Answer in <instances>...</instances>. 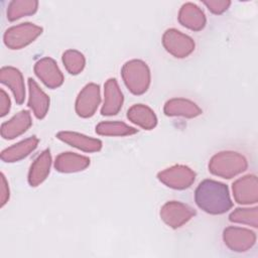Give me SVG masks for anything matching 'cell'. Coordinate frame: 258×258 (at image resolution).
<instances>
[{"mask_svg":"<svg viewBox=\"0 0 258 258\" xmlns=\"http://www.w3.org/2000/svg\"><path fill=\"white\" fill-rule=\"evenodd\" d=\"M90 165V158L75 152H61L54 160V168L58 172L71 173L86 169Z\"/></svg>","mask_w":258,"mask_h":258,"instance_id":"19","label":"cell"},{"mask_svg":"<svg viewBox=\"0 0 258 258\" xmlns=\"http://www.w3.org/2000/svg\"><path fill=\"white\" fill-rule=\"evenodd\" d=\"M101 103L100 87L95 83L87 84L79 93L75 110L78 116L82 118L92 117Z\"/></svg>","mask_w":258,"mask_h":258,"instance_id":"8","label":"cell"},{"mask_svg":"<svg viewBox=\"0 0 258 258\" xmlns=\"http://www.w3.org/2000/svg\"><path fill=\"white\" fill-rule=\"evenodd\" d=\"M229 221L232 223L244 224V225L257 228L258 227V209L257 207L238 208L230 214Z\"/></svg>","mask_w":258,"mask_h":258,"instance_id":"25","label":"cell"},{"mask_svg":"<svg viewBox=\"0 0 258 258\" xmlns=\"http://www.w3.org/2000/svg\"><path fill=\"white\" fill-rule=\"evenodd\" d=\"M0 82L7 86L15 99V102L20 105L25 99V86L21 72L13 67H3L0 71Z\"/></svg>","mask_w":258,"mask_h":258,"instance_id":"14","label":"cell"},{"mask_svg":"<svg viewBox=\"0 0 258 258\" xmlns=\"http://www.w3.org/2000/svg\"><path fill=\"white\" fill-rule=\"evenodd\" d=\"M178 22L194 31L202 30L207 23V18L204 11L196 4L184 3L178 12Z\"/></svg>","mask_w":258,"mask_h":258,"instance_id":"17","label":"cell"},{"mask_svg":"<svg viewBox=\"0 0 258 258\" xmlns=\"http://www.w3.org/2000/svg\"><path fill=\"white\" fill-rule=\"evenodd\" d=\"M34 73L37 78L49 89H56L63 84L64 78L56 61L45 56L37 60L34 64Z\"/></svg>","mask_w":258,"mask_h":258,"instance_id":"10","label":"cell"},{"mask_svg":"<svg viewBox=\"0 0 258 258\" xmlns=\"http://www.w3.org/2000/svg\"><path fill=\"white\" fill-rule=\"evenodd\" d=\"M157 178L173 189H185L196 180V172L186 165L176 164L158 172Z\"/></svg>","mask_w":258,"mask_h":258,"instance_id":"5","label":"cell"},{"mask_svg":"<svg viewBox=\"0 0 258 258\" xmlns=\"http://www.w3.org/2000/svg\"><path fill=\"white\" fill-rule=\"evenodd\" d=\"M51 166V154L49 149H44L32 162L28 172V183L37 186L42 183L49 174Z\"/></svg>","mask_w":258,"mask_h":258,"instance_id":"20","label":"cell"},{"mask_svg":"<svg viewBox=\"0 0 258 258\" xmlns=\"http://www.w3.org/2000/svg\"><path fill=\"white\" fill-rule=\"evenodd\" d=\"M56 138L85 152H98L102 149L103 145L100 139L74 131H60L56 134Z\"/></svg>","mask_w":258,"mask_h":258,"instance_id":"13","label":"cell"},{"mask_svg":"<svg viewBox=\"0 0 258 258\" xmlns=\"http://www.w3.org/2000/svg\"><path fill=\"white\" fill-rule=\"evenodd\" d=\"M127 118L145 130H151L157 125V117L154 111L143 104L131 106L127 111Z\"/></svg>","mask_w":258,"mask_h":258,"instance_id":"22","label":"cell"},{"mask_svg":"<svg viewBox=\"0 0 258 258\" xmlns=\"http://www.w3.org/2000/svg\"><path fill=\"white\" fill-rule=\"evenodd\" d=\"M9 186L8 182L5 178L4 173H1V185H0V202H1V207H4V205L8 202L9 200Z\"/></svg>","mask_w":258,"mask_h":258,"instance_id":"29","label":"cell"},{"mask_svg":"<svg viewBox=\"0 0 258 258\" xmlns=\"http://www.w3.org/2000/svg\"><path fill=\"white\" fill-rule=\"evenodd\" d=\"M234 200L241 205H251L258 202V181L255 174L244 175L232 184Z\"/></svg>","mask_w":258,"mask_h":258,"instance_id":"11","label":"cell"},{"mask_svg":"<svg viewBox=\"0 0 258 258\" xmlns=\"http://www.w3.org/2000/svg\"><path fill=\"white\" fill-rule=\"evenodd\" d=\"M38 142L39 140L36 136L28 137L2 150L0 157L4 162L19 161L27 157L32 151H34L38 145Z\"/></svg>","mask_w":258,"mask_h":258,"instance_id":"21","label":"cell"},{"mask_svg":"<svg viewBox=\"0 0 258 258\" xmlns=\"http://www.w3.org/2000/svg\"><path fill=\"white\" fill-rule=\"evenodd\" d=\"M162 44L167 52L177 58L188 56L196 47L194 39L175 28L167 29L162 35Z\"/></svg>","mask_w":258,"mask_h":258,"instance_id":"6","label":"cell"},{"mask_svg":"<svg viewBox=\"0 0 258 258\" xmlns=\"http://www.w3.org/2000/svg\"><path fill=\"white\" fill-rule=\"evenodd\" d=\"M96 133L102 136H130L138 132L137 129L121 121H104L96 126Z\"/></svg>","mask_w":258,"mask_h":258,"instance_id":"24","label":"cell"},{"mask_svg":"<svg viewBox=\"0 0 258 258\" xmlns=\"http://www.w3.org/2000/svg\"><path fill=\"white\" fill-rule=\"evenodd\" d=\"M203 4L214 14H222L224 13L231 5V1L229 0H208L203 1Z\"/></svg>","mask_w":258,"mask_h":258,"instance_id":"27","label":"cell"},{"mask_svg":"<svg viewBox=\"0 0 258 258\" xmlns=\"http://www.w3.org/2000/svg\"><path fill=\"white\" fill-rule=\"evenodd\" d=\"M123 94L116 79H108L104 85V103L101 109L103 116H113L119 113L123 105Z\"/></svg>","mask_w":258,"mask_h":258,"instance_id":"12","label":"cell"},{"mask_svg":"<svg viewBox=\"0 0 258 258\" xmlns=\"http://www.w3.org/2000/svg\"><path fill=\"white\" fill-rule=\"evenodd\" d=\"M195 202L201 210L211 215L225 214L233 207L227 184L214 179H205L199 183Z\"/></svg>","mask_w":258,"mask_h":258,"instance_id":"1","label":"cell"},{"mask_svg":"<svg viewBox=\"0 0 258 258\" xmlns=\"http://www.w3.org/2000/svg\"><path fill=\"white\" fill-rule=\"evenodd\" d=\"M38 9V1L36 0H13L9 2L7 7V19L15 21L24 16L34 14Z\"/></svg>","mask_w":258,"mask_h":258,"instance_id":"23","label":"cell"},{"mask_svg":"<svg viewBox=\"0 0 258 258\" xmlns=\"http://www.w3.org/2000/svg\"><path fill=\"white\" fill-rule=\"evenodd\" d=\"M121 76L127 89L134 95L144 94L150 86V70L141 59L126 61L122 67Z\"/></svg>","mask_w":258,"mask_h":258,"instance_id":"3","label":"cell"},{"mask_svg":"<svg viewBox=\"0 0 258 258\" xmlns=\"http://www.w3.org/2000/svg\"><path fill=\"white\" fill-rule=\"evenodd\" d=\"M62 63L71 75H78L84 70L86 58L79 50L68 49L62 53Z\"/></svg>","mask_w":258,"mask_h":258,"instance_id":"26","label":"cell"},{"mask_svg":"<svg viewBox=\"0 0 258 258\" xmlns=\"http://www.w3.org/2000/svg\"><path fill=\"white\" fill-rule=\"evenodd\" d=\"M42 27L34 23H20L9 27L4 32L3 41L10 49H21L33 42L42 33Z\"/></svg>","mask_w":258,"mask_h":258,"instance_id":"4","label":"cell"},{"mask_svg":"<svg viewBox=\"0 0 258 258\" xmlns=\"http://www.w3.org/2000/svg\"><path fill=\"white\" fill-rule=\"evenodd\" d=\"M247 167V159L235 151L218 152L209 162V170L212 174L227 179L242 173Z\"/></svg>","mask_w":258,"mask_h":258,"instance_id":"2","label":"cell"},{"mask_svg":"<svg viewBox=\"0 0 258 258\" xmlns=\"http://www.w3.org/2000/svg\"><path fill=\"white\" fill-rule=\"evenodd\" d=\"M163 112L169 117L196 118L203 113V110L192 101L184 98H173L168 100L163 107Z\"/></svg>","mask_w":258,"mask_h":258,"instance_id":"16","label":"cell"},{"mask_svg":"<svg viewBox=\"0 0 258 258\" xmlns=\"http://www.w3.org/2000/svg\"><path fill=\"white\" fill-rule=\"evenodd\" d=\"M28 91L29 97L27 106L32 110L34 116L37 119H43L49 109V97L31 78L28 79Z\"/></svg>","mask_w":258,"mask_h":258,"instance_id":"18","label":"cell"},{"mask_svg":"<svg viewBox=\"0 0 258 258\" xmlns=\"http://www.w3.org/2000/svg\"><path fill=\"white\" fill-rule=\"evenodd\" d=\"M159 215L168 227L177 229L186 224L196 215V210L181 202L169 201L161 207Z\"/></svg>","mask_w":258,"mask_h":258,"instance_id":"7","label":"cell"},{"mask_svg":"<svg viewBox=\"0 0 258 258\" xmlns=\"http://www.w3.org/2000/svg\"><path fill=\"white\" fill-rule=\"evenodd\" d=\"M10 107H11L10 98L7 95V93L3 89H1L0 90V116L4 117L5 115H7L10 110Z\"/></svg>","mask_w":258,"mask_h":258,"instance_id":"28","label":"cell"},{"mask_svg":"<svg viewBox=\"0 0 258 258\" xmlns=\"http://www.w3.org/2000/svg\"><path fill=\"white\" fill-rule=\"evenodd\" d=\"M225 245L232 251L245 252L251 249L256 242V234L246 228L230 226L223 232Z\"/></svg>","mask_w":258,"mask_h":258,"instance_id":"9","label":"cell"},{"mask_svg":"<svg viewBox=\"0 0 258 258\" xmlns=\"http://www.w3.org/2000/svg\"><path fill=\"white\" fill-rule=\"evenodd\" d=\"M32 125L31 115L29 111L22 110L16 113L11 119L2 123L1 136L4 139H14L26 132Z\"/></svg>","mask_w":258,"mask_h":258,"instance_id":"15","label":"cell"}]
</instances>
